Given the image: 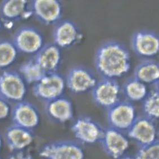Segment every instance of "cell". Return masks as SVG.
I'll return each mask as SVG.
<instances>
[{
    "label": "cell",
    "mask_w": 159,
    "mask_h": 159,
    "mask_svg": "<svg viewBox=\"0 0 159 159\" xmlns=\"http://www.w3.org/2000/svg\"><path fill=\"white\" fill-rule=\"evenodd\" d=\"M121 89L123 94L130 102L142 101L148 92L147 85L134 77L127 80Z\"/></svg>",
    "instance_id": "21"
},
{
    "label": "cell",
    "mask_w": 159,
    "mask_h": 159,
    "mask_svg": "<svg viewBox=\"0 0 159 159\" xmlns=\"http://www.w3.org/2000/svg\"><path fill=\"white\" fill-rule=\"evenodd\" d=\"M71 130L78 141L83 144H93L100 142L104 128L91 117L82 116L74 121Z\"/></svg>",
    "instance_id": "10"
},
{
    "label": "cell",
    "mask_w": 159,
    "mask_h": 159,
    "mask_svg": "<svg viewBox=\"0 0 159 159\" xmlns=\"http://www.w3.org/2000/svg\"><path fill=\"white\" fill-rule=\"evenodd\" d=\"M91 91L94 103L106 110L120 101L123 94L117 80L106 78L98 81Z\"/></svg>",
    "instance_id": "4"
},
{
    "label": "cell",
    "mask_w": 159,
    "mask_h": 159,
    "mask_svg": "<svg viewBox=\"0 0 159 159\" xmlns=\"http://www.w3.org/2000/svg\"><path fill=\"white\" fill-rule=\"evenodd\" d=\"M137 117L135 106L127 100H121L107 110L109 127L123 133L127 132Z\"/></svg>",
    "instance_id": "6"
},
{
    "label": "cell",
    "mask_w": 159,
    "mask_h": 159,
    "mask_svg": "<svg viewBox=\"0 0 159 159\" xmlns=\"http://www.w3.org/2000/svg\"><path fill=\"white\" fill-rule=\"evenodd\" d=\"M118 159H134V157H132V156H124V155Z\"/></svg>",
    "instance_id": "28"
},
{
    "label": "cell",
    "mask_w": 159,
    "mask_h": 159,
    "mask_svg": "<svg viewBox=\"0 0 159 159\" xmlns=\"http://www.w3.org/2000/svg\"><path fill=\"white\" fill-rule=\"evenodd\" d=\"M2 25H3V24H2V21H1V19H0V31L1 30H2Z\"/></svg>",
    "instance_id": "30"
},
{
    "label": "cell",
    "mask_w": 159,
    "mask_h": 159,
    "mask_svg": "<svg viewBox=\"0 0 159 159\" xmlns=\"http://www.w3.org/2000/svg\"><path fill=\"white\" fill-rule=\"evenodd\" d=\"M45 109L48 116L56 123H65L74 116L72 101L64 96L46 102Z\"/></svg>",
    "instance_id": "18"
},
{
    "label": "cell",
    "mask_w": 159,
    "mask_h": 159,
    "mask_svg": "<svg viewBox=\"0 0 159 159\" xmlns=\"http://www.w3.org/2000/svg\"><path fill=\"white\" fill-rule=\"evenodd\" d=\"M33 16L45 25H56L61 20L64 8L59 0L30 1Z\"/></svg>",
    "instance_id": "11"
},
{
    "label": "cell",
    "mask_w": 159,
    "mask_h": 159,
    "mask_svg": "<svg viewBox=\"0 0 159 159\" xmlns=\"http://www.w3.org/2000/svg\"><path fill=\"white\" fill-rule=\"evenodd\" d=\"M19 71L27 84L33 85L39 82L46 74L34 57L23 63L19 67Z\"/></svg>",
    "instance_id": "22"
},
{
    "label": "cell",
    "mask_w": 159,
    "mask_h": 159,
    "mask_svg": "<svg viewBox=\"0 0 159 159\" xmlns=\"http://www.w3.org/2000/svg\"><path fill=\"white\" fill-rule=\"evenodd\" d=\"M12 42L19 52L35 55L44 45V36L35 27L25 26L16 30Z\"/></svg>",
    "instance_id": "9"
},
{
    "label": "cell",
    "mask_w": 159,
    "mask_h": 159,
    "mask_svg": "<svg viewBox=\"0 0 159 159\" xmlns=\"http://www.w3.org/2000/svg\"><path fill=\"white\" fill-rule=\"evenodd\" d=\"M1 20L3 24L11 27L16 23L33 16L30 1L25 0H5L0 4Z\"/></svg>",
    "instance_id": "12"
},
{
    "label": "cell",
    "mask_w": 159,
    "mask_h": 159,
    "mask_svg": "<svg viewBox=\"0 0 159 159\" xmlns=\"http://www.w3.org/2000/svg\"><path fill=\"white\" fill-rule=\"evenodd\" d=\"M27 92V83L18 72L6 70L0 74V97L9 103L23 101Z\"/></svg>",
    "instance_id": "3"
},
{
    "label": "cell",
    "mask_w": 159,
    "mask_h": 159,
    "mask_svg": "<svg viewBox=\"0 0 159 159\" xmlns=\"http://www.w3.org/2000/svg\"><path fill=\"white\" fill-rule=\"evenodd\" d=\"M131 47L133 52L140 58L152 59L159 53V35L151 30L136 31L131 39Z\"/></svg>",
    "instance_id": "8"
},
{
    "label": "cell",
    "mask_w": 159,
    "mask_h": 159,
    "mask_svg": "<svg viewBox=\"0 0 159 159\" xmlns=\"http://www.w3.org/2000/svg\"><path fill=\"white\" fill-rule=\"evenodd\" d=\"M9 159H34L32 155L24 150L13 152Z\"/></svg>",
    "instance_id": "27"
},
{
    "label": "cell",
    "mask_w": 159,
    "mask_h": 159,
    "mask_svg": "<svg viewBox=\"0 0 159 159\" xmlns=\"http://www.w3.org/2000/svg\"><path fill=\"white\" fill-rule=\"evenodd\" d=\"M65 80L59 73L46 74L33 87L35 97L46 103L62 96L65 91Z\"/></svg>",
    "instance_id": "5"
},
{
    "label": "cell",
    "mask_w": 159,
    "mask_h": 159,
    "mask_svg": "<svg viewBox=\"0 0 159 159\" xmlns=\"http://www.w3.org/2000/svg\"><path fill=\"white\" fill-rule=\"evenodd\" d=\"M159 140L151 144L139 147L134 159H159Z\"/></svg>",
    "instance_id": "25"
},
{
    "label": "cell",
    "mask_w": 159,
    "mask_h": 159,
    "mask_svg": "<svg viewBox=\"0 0 159 159\" xmlns=\"http://www.w3.org/2000/svg\"><path fill=\"white\" fill-rule=\"evenodd\" d=\"M127 133L128 137L136 142L139 147L159 140L156 121L144 116L137 117Z\"/></svg>",
    "instance_id": "13"
},
{
    "label": "cell",
    "mask_w": 159,
    "mask_h": 159,
    "mask_svg": "<svg viewBox=\"0 0 159 159\" xmlns=\"http://www.w3.org/2000/svg\"><path fill=\"white\" fill-rule=\"evenodd\" d=\"M83 38L82 32L80 27L71 20L60 21L53 30V43L61 49L69 48L79 44Z\"/></svg>",
    "instance_id": "14"
},
{
    "label": "cell",
    "mask_w": 159,
    "mask_h": 159,
    "mask_svg": "<svg viewBox=\"0 0 159 159\" xmlns=\"http://www.w3.org/2000/svg\"><path fill=\"white\" fill-rule=\"evenodd\" d=\"M158 86H154V88L148 91L144 100L142 101V110L144 116L155 121L158 120L159 117Z\"/></svg>",
    "instance_id": "23"
},
{
    "label": "cell",
    "mask_w": 159,
    "mask_h": 159,
    "mask_svg": "<svg viewBox=\"0 0 159 159\" xmlns=\"http://www.w3.org/2000/svg\"><path fill=\"white\" fill-rule=\"evenodd\" d=\"M133 77L146 85H159V62L153 59L142 60L134 69Z\"/></svg>",
    "instance_id": "20"
},
{
    "label": "cell",
    "mask_w": 159,
    "mask_h": 159,
    "mask_svg": "<svg viewBox=\"0 0 159 159\" xmlns=\"http://www.w3.org/2000/svg\"><path fill=\"white\" fill-rule=\"evenodd\" d=\"M131 56L125 45L116 41L101 44L94 56V65L102 78L117 80L127 75L131 68Z\"/></svg>",
    "instance_id": "1"
},
{
    "label": "cell",
    "mask_w": 159,
    "mask_h": 159,
    "mask_svg": "<svg viewBox=\"0 0 159 159\" xmlns=\"http://www.w3.org/2000/svg\"><path fill=\"white\" fill-rule=\"evenodd\" d=\"M0 159H2V158H1V157H0Z\"/></svg>",
    "instance_id": "31"
},
{
    "label": "cell",
    "mask_w": 159,
    "mask_h": 159,
    "mask_svg": "<svg viewBox=\"0 0 159 159\" xmlns=\"http://www.w3.org/2000/svg\"><path fill=\"white\" fill-rule=\"evenodd\" d=\"M18 51L12 41L0 40V69H5L11 66L18 57Z\"/></svg>",
    "instance_id": "24"
},
{
    "label": "cell",
    "mask_w": 159,
    "mask_h": 159,
    "mask_svg": "<svg viewBox=\"0 0 159 159\" xmlns=\"http://www.w3.org/2000/svg\"><path fill=\"white\" fill-rule=\"evenodd\" d=\"M34 59L46 74L57 73L62 62L61 49L53 43L44 44Z\"/></svg>",
    "instance_id": "17"
},
{
    "label": "cell",
    "mask_w": 159,
    "mask_h": 159,
    "mask_svg": "<svg viewBox=\"0 0 159 159\" xmlns=\"http://www.w3.org/2000/svg\"><path fill=\"white\" fill-rule=\"evenodd\" d=\"M11 119L13 125L33 130L39 124L40 113L34 105L23 100L12 109Z\"/></svg>",
    "instance_id": "16"
},
{
    "label": "cell",
    "mask_w": 159,
    "mask_h": 159,
    "mask_svg": "<svg viewBox=\"0 0 159 159\" xmlns=\"http://www.w3.org/2000/svg\"><path fill=\"white\" fill-rule=\"evenodd\" d=\"M65 80L66 87L71 92L77 94L91 91L98 82L94 72L83 66H77L70 69Z\"/></svg>",
    "instance_id": "7"
},
{
    "label": "cell",
    "mask_w": 159,
    "mask_h": 159,
    "mask_svg": "<svg viewBox=\"0 0 159 159\" xmlns=\"http://www.w3.org/2000/svg\"><path fill=\"white\" fill-rule=\"evenodd\" d=\"M100 142L104 152L112 159L124 156L129 146L128 139L124 133L111 127L104 129Z\"/></svg>",
    "instance_id": "15"
},
{
    "label": "cell",
    "mask_w": 159,
    "mask_h": 159,
    "mask_svg": "<svg viewBox=\"0 0 159 159\" xmlns=\"http://www.w3.org/2000/svg\"><path fill=\"white\" fill-rule=\"evenodd\" d=\"M39 156L44 159H84L85 153L80 143L61 140L44 145L39 151Z\"/></svg>",
    "instance_id": "2"
},
{
    "label": "cell",
    "mask_w": 159,
    "mask_h": 159,
    "mask_svg": "<svg viewBox=\"0 0 159 159\" xmlns=\"http://www.w3.org/2000/svg\"><path fill=\"white\" fill-rule=\"evenodd\" d=\"M5 136L7 146L12 152L24 150L34 139L33 130L15 125L7 128Z\"/></svg>",
    "instance_id": "19"
},
{
    "label": "cell",
    "mask_w": 159,
    "mask_h": 159,
    "mask_svg": "<svg viewBox=\"0 0 159 159\" xmlns=\"http://www.w3.org/2000/svg\"><path fill=\"white\" fill-rule=\"evenodd\" d=\"M2 136L0 133V150L2 148Z\"/></svg>",
    "instance_id": "29"
},
{
    "label": "cell",
    "mask_w": 159,
    "mask_h": 159,
    "mask_svg": "<svg viewBox=\"0 0 159 159\" xmlns=\"http://www.w3.org/2000/svg\"><path fill=\"white\" fill-rule=\"evenodd\" d=\"M10 112V106L8 102L0 97V120L7 118Z\"/></svg>",
    "instance_id": "26"
}]
</instances>
